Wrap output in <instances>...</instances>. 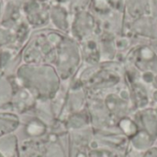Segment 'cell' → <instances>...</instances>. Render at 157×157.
<instances>
[{
	"label": "cell",
	"mask_w": 157,
	"mask_h": 157,
	"mask_svg": "<svg viewBox=\"0 0 157 157\" xmlns=\"http://www.w3.org/2000/svg\"><path fill=\"white\" fill-rule=\"evenodd\" d=\"M19 118L10 112H0V138L16 131L19 126Z\"/></svg>",
	"instance_id": "obj_4"
},
{
	"label": "cell",
	"mask_w": 157,
	"mask_h": 157,
	"mask_svg": "<svg viewBox=\"0 0 157 157\" xmlns=\"http://www.w3.org/2000/svg\"><path fill=\"white\" fill-rule=\"evenodd\" d=\"M0 52H1V51H0Z\"/></svg>",
	"instance_id": "obj_7"
},
{
	"label": "cell",
	"mask_w": 157,
	"mask_h": 157,
	"mask_svg": "<svg viewBox=\"0 0 157 157\" xmlns=\"http://www.w3.org/2000/svg\"><path fill=\"white\" fill-rule=\"evenodd\" d=\"M17 149L15 135H6L0 139V154L4 157H13Z\"/></svg>",
	"instance_id": "obj_5"
},
{
	"label": "cell",
	"mask_w": 157,
	"mask_h": 157,
	"mask_svg": "<svg viewBox=\"0 0 157 157\" xmlns=\"http://www.w3.org/2000/svg\"><path fill=\"white\" fill-rule=\"evenodd\" d=\"M54 71L49 65L23 64L17 72V78L20 86L27 88L36 98H48L52 92V84L41 81L50 80L54 76Z\"/></svg>",
	"instance_id": "obj_1"
},
{
	"label": "cell",
	"mask_w": 157,
	"mask_h": 157,
	"mask_svg": "<svg viewBox=\"0 0 157 157\" xmlns=\"http://www.w3.org/2000/svg\"><path fill=\"white\" fill-rule=\"evenodd\" d=\"M0 157H4V156H3V155H2L0 154Z\"/></svg>",
	"instance_id": "obj_6"
},
{
	"label": "cell",
	"mask_w": 157,
	"mask_h": 157,
	"mask_svg": "<svg viewBox=\"0 0 157 157\" xmlns=\"http://www.w3.org/2000/svg\"><path fill=\"white\" fill-rule=\"evenodd\" d=\"M35 102L36 98L27 88L20 86L18 89L15 90L11 107L18 112H23L32 108L35 105Z\"/></svg>",
	"instance_id": "obj_2"
},
{
	"label": "cell",
	"mask_w": 157,
	"mask_h": 157,
	"mask_svg": "<svg viewBox=\"0 0 157 157\" xmlns=\"http://www.w3.org/2000/svg\"><path fill=\"white\" fill-rule=\"evenodd\" d=\"M15 88V82L4 74L0 75V109H5L7 105L11 106Z\"/></svg>",
	"instance_id": "obj_3"
}]
</instances>
